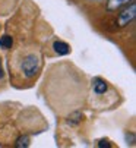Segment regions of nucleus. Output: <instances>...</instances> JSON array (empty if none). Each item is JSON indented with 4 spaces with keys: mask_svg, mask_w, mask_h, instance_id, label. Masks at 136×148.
<instances>
[{
    "mask_svg": "<svg viewBox=\"0 0 136 148\" xmlns=\"http://www.w3.org/2000/svg\"><path fill=\"white\" fill-rule=\"evenodd\" d=\"M98 147H111V144H108V141H104V139H101V141L98 142Z\"/></svg>",
    "mask_w": 136,
    "mask_h": 148,
    "instance_id": "nucleus-10",
    "label": "nucleus"
},
{
    "mask_svg": "<svg viewBox=\"0 0 136 148\" xmlns=\"http://www.w3.org/2000/svg\"><path fill=\"white\" fill-rule=\"evenodd\" d=\"M5 79V71H3V65H2V59H0V81Z\"/></svg>",
    "mask_w": 136,
    "mask_h": 148,
    "instance_id": "nucleus-9",
    "label": "nucleus"
},
{
    "mask_svg": "<svg viewBox=\"0 0 136 148\" xmlns=\"http://www.w3.org/2000/svg\"><path fill=\"white\" fill-rule=\"evenodd\" d=\"M16 5H18V0H0V16L9 15Z\"/></svg>",
    "mask_w": 136,
    "mask_h": 148,
    "instance_id": "nucleus-5",
    "label": "nucleus"
},
{
    "mask_svg": "<svg viewBox=\"0 0 136 148\" xmlns=\"http://www.w3.org/2000/svg\"><path fill=\"white\" fill-rule=\"evenodd\" d=\"M135 16H136V3L135 2H132L130 5L127 3L117 16V25L119 27H127L130 22H133Z\"/></svg>",
    "mask_w": 136,
    "mask_h": 148,
    "instance_id": "nucleus-2",
    "label": "nucleus"
},
{
    "mask_svg": "<svg viewBox=\"0 0 136 148\" xmlns=\"http://www.w3.org/2000/svg\"><path fill=\"white\" fill-rule=\"evenodd\" d=\"M10 75L15 82H32L38 78L42 69V56L38 49H19L13 53L9 62Z\"/></svg>",
    "mask_w": 136,
    "mask_h": 148,
    "instance_id": "nucleus-1",
    "label": "nucleus"
},
{
    "mask_svg": "<svg viewBox=\"0 0 136 148\" xmlns=\"http://www.w3.org/2000/svg\"><path fill=\"white\" fill-rule=\"evenodd\" d=\"M13 47V38L10 35H3L0 37V49L3 50H10Z\"/></svg>",
    "mask_w": 136,
    "mask_h": 148,
    "instance_id": "nucleus-7",
    "label": "nucleus"
},
{
    "mask_svg": "<svg viewBox=\"0 0 136 148\" xmlns=\"http://www.w3.org/2000/svg\"><path fill=\"white\" fill-rule=\"evenodd\" d=\"M92 90H94V94H95V95L101 97V95H104V94L107 92L108 84H107V81H104L103 78H94V79H92Z\"/></svg>",
    "mask_w": 136,
    "mask_h": 148,
    "instance_id": "nucleus-3",
    "label": "nucleus"
},
{
    "mask_svg": "<svg viewBox=\"0 0 136 148\" xmlns=\"http://www.w3.org/2000/svg\"><path fill=\"white\" fill-rule=\"evenodd\" d=\"M53 51L57 54V56H66V54H69L72 51L70 46L66 43V41L63 40H56L54 43H53Z\"/></svg>",
    "mask_w": 136,
    "mask_h": 148,
    "instance_id": "nucleus-4",
    "label": "nucleus"
},
{
    "mask_svg": "<svg viewBox=\"0 0 136 148\" xmlns=\"http://www.w3.org/2000/svg\"><path fill=\"white\" fill-rule=\"evenodd\" d=\"M28 145H29V136H27V135L18 138V141L15 144V147H28Z\"/></svg>",
    "mask_w": 136,
    "mask_h": 148,
    "instance_id": "nucleus-8",
    "label": "nucleus"
},
{
    "mask_svg": "<svg viewBox=\"0 0 136 148\" xmlns=\"http://www.w3.org/2000/svg\"><path fill=\"white\" fill-rule=\"evenodd\" d=\"M132 0H107V9L108 10H117L122 9L123 6H126Z\"/></svg>",
    "mask_w": 136,
    "mask_h": 148,
    "instance_id": "nucleus-6",
    "label": "nucleus"
}]
</instances>
